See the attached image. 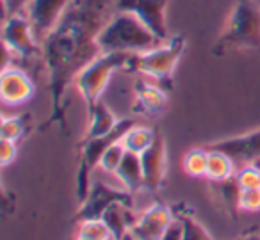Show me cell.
I'll use <instances>...</instances> for the list:
<instances>
[{
    "label": "cell",
    "instance_id": "6da1fadb",
    "mask_svg": "<svg viewBox=\"0 0 260 240\" xmlns=\"http://www.w3.org/2000/svg\"><path fill=\"white\" fill-rule=\"evenodd\" d=\"M105 13L107 0L77 2L64 13L55 29L41 41L55 109H59L66 82L79 75L84 66L102 54L96 45V36L109 20L105 18Z\"/></svg>",
    "mask_w": 260,
    "mask_h": 240
},
{
    "label": "cell",
    "instance_id": "7a4b0ae2",
    "mask_svg": "<svg viewBox=\"0 0 260 240\" xmlns=\"http://www.w3.org/2000/svg\"><path fill=\"white\" fill-rule=\"evenodd\" d=\"M160 43L164 41H160L141 20L123 11H116L96 36V45L104 54H143L159 47Z\"/></svg>",
    "mask_w": 260,
    "mask_h": 240
},
{
    "label": "cell",
    "instance_id": "3957f363",
    "mask_svg": "<svg viewBox=\"0 0 260 240\" xmlns=\"http://www.w3.org/2000/svg\"><path fill=\"white\" fill-rule=\"evenodd\" d=\"M226 47H260V8L255 0H237L234 4L217 43V48Z\"/></svg>",
    "mask_w": 260,
    "mask_h": 240
},
{
    "label": "cell",
    "instance_id": "277c9868",
    "mask_svg": "<svg viewBox=\"0 0 260 240\" xmlns=\"http://www.w3.org/2000/svg\"><path fill=\"white\" fill-rule=\"evenodd\" d=\"M130 57H132V54H121V52L104 54L102 52L89 64H86L80 70L79 75L75 77V86L80 96L87 104V107L100 101V96L107 87L111 75L118 70L128 68Z\"/></svg>",
    "mask_w": 260,
    "mask_h": 240
},
{
    "label": "cell",
    "instance_id": "5b68a950",
    "mask_svg": "<svg viewBox=\"0 0 260 240\" xmlns=\"http://www.w3.org/2000/svg\"><path fill=\"white\" fill-rule=\"evenodd\" d=\"M185 45L187 43L184 36H173L152 50L143 52V54H132L128 66L150 79L168 80L173 75L185 50Z\"/></svg>",
    "mask_w": 260,
    "mask_h": 240
},
{
    "label": "cell",
    "instance_id": "8992f818",
    "mask_svg": "<svg viewBox=\"0 0 260 240\" xmlns=\"http://www.w3.org/2000/svg\"><path fill=\"white\" fill-rule=\"evenodd\" d=\"M2 41L13 55L23 59H30L40 52V41L34 36L32 25L25 15H13L4 18Z\"/></svg>",
    "mask_w": 260,
    "mask_h": 240
},
{
    "label": "cell",
    "instance_id": "52a82bcc",
    "mask_svg": "<svg viewBox=\"0 0 260 240\" xmlns=\"http://www.w3.org/2000/svg\"><path fill=\"white\" fill-rule=\"evenodd\" d=\"M79 0H30L27 4L25 16L32 25L34 36L43 41L55 29L64 13Z\"/></svg>",
    "mask_w": 260,
    "mask_h": 240
},
{
    "label": "cell",
    "instance_id": "ba28073f",
    "mask_svg": "<svg viewBox=\"0 0 260 240\" xmlns=\"http://www.w3.org/2000/svg\"><path fill=\"white\" fill-rule=\"evenodd\" d=\"M170 0H116V11L130 13L139 18L160 41L170 40L166 9Z\"/></svg>",
    "mask_w": 260,
    "mask_h": 240
},
{
    "label": "cell",
    "instance_id": "9c48e42d",
    "mask_svg": "<svg viewBox=\"0 0 260 240\" xmlns=\"http://www.w3.org/2000/svg\"><path fill=\"white\" fill-rule=\"evenodd\" d=\"M34 82L23 70L8 66L0 75V96L6 105H22L34 96Z\"/></svg>",
    "mask_w": 260,
    "mask_h": 240
},
{
    "label": "cell",
    "instance_id": "30bf717a",
    "mask_svg": "<svg viewBox=\"0 0 260 240\" xmlns=\"http://www.w3.org/2000/svg\"><path fill=\"white\" fill-rule=\"evenodd\" d=\"M173 214L166 204L155 203L146 208L141 215L134 221L130 231L139 240H160L170 224L173 222Z\"/></svg>",
    "mask_w": 260,
    "mask_h": 240
},
{
    "label": "cell",
    "instance_id": "8fae6325",
    "mask_svg": "<svg viewBox=\"0 0 260 240\" xmlns=\"http://www.w3.org/2000/svg\"><path fill=\"white\" fill-rule=\"evenodd\" d=\"M143 176L146 189H157L166 176V143L157 135L155 143L141 153Z\"/></svg>",
    "mask_w": 260,
    "mask_h": 240
},
{
    "label": "cell",
    "instance_id": "7c38bea8",
    "mask_svg": "<svg viewBox=\"0 0 260 240\" xmlns=\"http://www.w3.org/2000/svg\"><path fill=\"white\" fill-rule=\"evenodd\" d=\"M114 176L128 192H138L139 189H143L145 187V176H143L141 155L126 151L119 167L116 169Z\"/></svg>",
    "mask_w": 260,
    "mask_h": 240
},
{
    "label": "cell",
    "instance_id": "4fadbf2b",
    "mask_svg": "<svg viewBox=\"0 0 260 240\" xmlns=\"http://www.w3.org/2000/svg\"><path fill=\"white\" fill-rule=\"evenodd\" d=\"M118 119L111 112V109L102 101H96L89 107V128H87L86 139H96L105 137L118 126Z\"/></svg>",
    "mask_w": 260,
    "mask_h": 240
},
{
    "label": "cell",
    "instance_id": "5bb4252c",
    "mask_svg": "<svg viewBox=\"0 0 260 240\" xmlns=\"http://www.w3.org/2000/svg\"><path fill=\"white\" fill-rule=\"evenodd\" d=\"M214 148L228 153L232 158L260 157V132L251 133V135H246V137H239V139L224 141V143L216 144Z\"/></svg>",
    "mask_w": 260,
    "mask_h": 240
},
{
    "label": "cell",
    "instance_id": "9a60e30c",
    "mask_svg": "<svg viewBox=\"0 0 260 240\" xmlns=\"http://www.w3.org/2000/svg\"><path fill=\"white\" fill-rule=\"evenodd\" d=\"M136 100L138 105L141 107L143 112H150V114H155L160 112L166 107V93H164L160 87L153 86V84L143 82L138 84V89H136Z\"/></svg>",
    "mask_w": 260,
    "mask_h": 240
},
{
    "label": "cell",
    "instance_id": "2e32d148",
    "mask_svg": "<svg viewBox=\"0 0 260 240\" xmlns=\"http://www.w3.org/2000/svg\"><path fill=\"white\" fill-rule=\"evenodd\" d=\"M123 203H125V201H114V203L109 204V207L104 210V214H102V219H104L105 224L109 226L114 240H118L121 235H125L126 231H130V228H132V224H134V222L128 221L126 207Z\"/></svg>",
    "mask_w": 260,
    "mask_h": 240
},
{
    "label": "cell",
    "instance_id": "e0dca14e",
    "mask_svg": "<svg viewBox=\"0 0 260 240\" xmlns=\"http://www.w3.org/2000/svg\"><path fill=\"white\" fill-rule=\"evenodd\" d=\"M234 175V158L228 153L214 148L209 151V164H207V178L212 182H224Z\"/></svg>",
    "mask_w": 260,
    "mask_h": 240
},
{
    "label": "cell",
    "instance_id": "ac0fdd59",
    "mask_svg": "<svg viewBox=\"0 0 260 240\" xmlns=\"http://www.w3.org/2000/svg\"><path fill=\"white\" fill-rule=\"evenodd\" d=\"M157 135L153 133V130L146 128V126H130L125 132V135L121 137V144L125 146L126 151L141 155L143 151H146L153 143H155Z\"/></svg>",
    "mask_w": 260,
    "mask_h": 240
},
{
    "label": "cell",
    "instance_id": "d6986e66",
    "mask_svg": "<svg viewBox=\"0 0 260 240\" xmlns=\"http://www.w3.org/2000/svg\"><path fill=\"white\" fill-rule=\"evenodd\" d=\"M77 236L86 240H114L109 226L102 217H87L80 222Z\"/></svg>",
    "mask_w": 260,
    "mask_h": 240
},
{
    "label": "cell",
    "instance_id": "ffe728a7",
    "mask_svg": "<svg viewBox=\"0 0 260 240\" xmlns=\"http://www.w3.org/2000/svg\"><path fill=\"white\" fill-rule=\"evenodd\" d=\"M207 164H209V151L191 150L184 158V171L192 178L207 176Z\"/></svg>",
    "mask_w": 260,
    "mask_h": 240
},
{
    "label": "cell",
    "instance_id": "44dd1931",
    "mask_svg": "<svg viewBox=\"0 0 260 240\" xmlns=\"http://www.w3.org/2000/svg\"><path fill=\"white\" fill-rule=\"evenodd\" d=\"M125 153H126V150H125V146L121 144V141H118V143H112L111 146L104 151V155H102V158H100V164H98V165H100L102 171L114 175L116 169H118L119 164H121Z\"/></svg>",
    "mask_w": 260,
    "mask_h": 240
},
{
    "label": "cell",
    "instance_id": "7402d4cb",
    "mask_svg": "<svg viewBox=\"0 0 260 240\" xmlns=\"http://www.w3.org/2000/svg\"><path fill=\"white\" fill-rule=\"evenodd\" d=\"M235 185H237L239 190L260 189V169L256 167V165L242 167L241 171L235 175Z\"/></svg>",
    "mask_w": 260,
    "mask_h": 240
},
{
    "label": "cell",
    "instance_id": "603a6c76",
    "mask_svg": "<svg viewBox=\"0 0 260 240\" xmlns=\"http://www.w3.org/2000/svg\"><path fill=\"white\" fill-rule=\"evenodd\" d=\"M25 132V126H23V119L18 116H4L2 123H0V133H2V139L9 141H18L20 137Z\"/></svg>",
    "mask_w": 260,
    "mask_h": 240
},
{
    "label": "cell",
    "instance_id": "cb8c5ba5",
    "mask_svg": "<svg viewBox=\"0 0 260 240\" xmlns=\"http://www.w3.org/2000/svg\"><path fill=\"white\" fill-rule=\"evenodd\" d=\"M182 226H184V240H212L207 229L200 222H196L191 217H182Z\"/></svg>",
    "mask_w": 260,
    "mask_h": 240
},
{
    "label": "cell",
    "instance_id": "d4e9b609",
    "mask_svg": "<svg viewBox=\"0 0 260 240\" xmlns=\"http://www.w3.org/2000/svg\"><path fill=\"white\" fill-rule=\"evenodd\" d=\"M239 208L246 212H260V189L239 190Z\"/></svg>",
    "mask_w": 260,
    "mask_h": 240
},
{
    "label": "cell",
    "instance_id": "484cf974",
    "mask_svg": "<svg viewBox=\"0 0 260 240\" xmlns=\"http://www.w3.org/2000/svg\"><path fill=\"white\" fill-rule=\"evenodd\" d=\"M16 141H9V139H2L0 141V162L2 165H9L13 160L16 158Z\"/></svg>",
    "mask_w": 260,
    "mask_h": 240
},
{
    "label": "cell",
    "instance_id": "4316f807",
    "mask_svg": "<svg viewBox=\"0 0 260 240\" xmlns=\"http://www.w3.org/2000/svg\"><path fill=\"white\" fill-rule=\"evenodd\" d=\"M30 0H2V8H4V18L13 15H22L23 9H27V4Z\"/></svg>",
    "mask_w": 260,
    "mask_h": 240
},
{
    "label": "cell",
    "instance_id": "83f0119b",
    "mask_svg": "<svg viewBox=\"0 0 260 240\" xmlns=\"http://www.w3.org/2000/svg\"><path fill=\"white\" fill-rule=\"evenodd\" d=\"M160 240H184V226H182L180 219H175L170 224V228L164 231Z\"/></svg>",
    "mask_w": 260,
    "mask_h": 240
},
{
    "label": "cell",
    "instance_id": "f1b7e54d",
    "mask_svg": "<svg viewBox=\"0 0 260 240\" xmlns=\"http://www.w3.org/2000/svg\"><path fill=\"white\" fill-rule=\"evenodd\" d=\"M118 240H139V238H138V236H136V235H134V233H132V231H126L125 235H121V236H119Z\"/></svg>",
    "mask_w": 260,
    "mask_h": 240
},
{
    "label": "cell",
    "instance_id": "f546056e",
    "mask_svg": "<svg viewBox=\"0 0 260 240\" xmlns=\"http://www.w3.org/2000/svg\"><path fill=\"white\" fill-rule=\"evenodd\" d=\"M242 240H260V236L258 235H249V236H246V238H242Z\"/></svg>",
    "mask_w": 260,
    "mask_h": 240
},
{
    "label": "cell",
    "instance_id": "4dcf8cb0",
    "mask_svg": "<svg viewBox=\"0 0 260 240\" xmlns=\"http://www.w3.org/2000/svg\"><path fill=\"white\" fill-rule=\"evenodd\" d=\"M77 240H86V238H80V236H77Z\"/></svg>",
    "mask_w": 260,
    "mask_h": 240
}]
</instances>
